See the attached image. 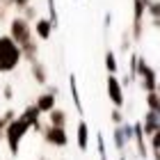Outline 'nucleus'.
<instances>
[{"instance_id":"nucleus-1","label":"nucleus","mask_w":160,"mask_h":160,"mask_svg":"<svg viewBox=\"0 0 160 160\" xmlns=\"http://www.w3.org/2000/svg\"><path fill=\"white\" fill-rule=\"evenodd\" d=\"M23 55L21 48L14 43L9 34H0V73H12L14 69L21 64Z\"/></svg>"},{"instance_id":"nucleus-2","label":"nucleus","mask_w":160,"mask_h":160,"mask_svg":"<svg viewBox=\"0 0 160 160\" xmlns=\"http://www.w3.org/2000/svg\"><path fill=\"white\" fill-rule=\"evenodd\" d=\"M30 130V126L16 117V119H12L9 123H7V128H5V140H7V147H9V153L12 156H18V151H21V140L25 137V133Z\"/></svg>"},{"instance_id":"nucleus-3","label":"nucleus","mask_w":160,"mask_h":160,"mask_svg":"<svg viewBox=\"0 0 160 160\" xmlns=\"http://www.w3.org/2000/svg\"><path fill=\"white\" fill-rule=\"evenodd\" d=\"M9 37L14 39L16 46H23V43H28L32 39V25L28 23L25 18H21V16L12 18L9 21Z\"/></svg>"},{"instance_id":"nucleus-4","label":"nucleus","mask_w":160,"mask_h":160,"mask_svg":"<svg viewBox=\"0 0 160 160\" xmlns=\"http://www.w3.org/2000/svg\"><path fill=\"white\" fill-rule=\"evenodd\" d=\"M41 135H43V142H46V144H50V147L62 149V147H67V144H69V135H67V130H64V128L43 126Z\"/></svg>"},{"instance_id":"nucleus-5","label":"nucleus","mask_w":160,"mask_h":160,"mask_svg":"<svg viewBox=\"0 0 160 160\" xmlns=\"http://www.w3.org/2000/svg\"><path fill=\"white\" fill-rule=\"evenodd\" d=\"M112 142H114V149L117 151H126L128 142H133V123L123 121L114 128V135H112Z\"/></svg>"},{"instance_id":"nucleus-6","label":"nucleus","mask_w":160,"mask_h":160,"mask_svg":"<svg viewBox=\"0 0 160 160\" xmlns=\"http://www.w3.org/2000/svg\"><path fill=\"white\" fill-rule=\"evenodd\" d=\"M108 98L112 101L114 108H123L126 98H123V85L119 82L117 76H108Z\"/></svg>"},{"instance_id":"nucleus-7","label":"nucleus","mask_w":160,"mask_h":160,"mask_svg":"<svg viewBox=\"0 0 160 160\" xmlns=\"http://www.w3.org/2000/svg\"><path fill=\"white\" fill-rule=\"evenodd\" d=\"M133 142L137 144V156L142 160H147L149 151H147V137H144V130H142V121L133 123Z\"/></svg>"},{"instance_id":"nucleus-8","label":"nucleus","mask_w":160,"mask_h":160,"mask_svg":"<svg viewBox=\"0 0 160 160\" xmlns=\"http://www.w3.org/2000/svg\"><path fill=\"white\" fill-rule=\"evenodd\" d=\"M39 117H41V112L37 110V105H34V103H32V105H28L25 110H23V114H21V119H23V121L28 123V126H30V128H34L37 133H41V130H43V126H41Z\"/></svg>"},{"instance_id":"nucleus-9","label":"nucleus","mask_w":160,"mask_h":160,"mask_svg":"<svg viewBox=\"0 0 160 160\" xmlns=\"http://www.w3.org/2000/svg\"><path fill=\"white\" fill-rule=\"evenodd\" d=\"M142 130H144V137H149V135L158 133V130H160V117H158V112L149 110L147 114H144V121H142Z\"/></svg>"},{"instance_id":"nucleus-10","label":"nucleus","mask_w":160,"mask_h":160,"mask_svg":"<svg viewBox=\"0 0 160 160\" xmlns=\"http://www.w3.org/2000/svg\"><path fill=\"white\" fill-rule=\"evenodd\" d=\"M135 73H137V78H142V80H158L156 69L151 67L142 55H137V69H135Z\"/></svg>"},{"instance_id":"nucleus-11","label":"nucleus","mask_w":160,"mask_h":160,"mask_svg":"<svg viewBox=\"0 0 160 160\" xmlns=\"http://www.w3.org/2000/svg\"><path fill=\"white\" fill-rule=\"evenodd\" d=\"M32 32L37 34L41 41H48V39H50V34H53V25H50V21H48V18H34V28H32Z\"/></svg>"},{"instance_id":"nucleus-12","label":"nucleus","mask_w":160,"mask_h":160,"mask_svg":"<svg viewBox=\"0 0 160 160\" xmlns=\"http://www.w3.org/2000/svg\"><path fill=\"white\" fill-rule=\"evenodd\" d=\"M55 96L53 94H48V92H43V94H39L37 98H34V105H37V110L41 112V114H48L50 110L55 108Z\"/></svg>"},{"instance_id":"nucleus-13","label":"nucleus","mask_w":160,"mask_h":160,"mask_svg":"<svg viewBox=\"0 0 160 160\" xmlns=\"http://www.w3.org/2000/svg\"><path fill=\"white\" fill-rule=\"evenodd\" d=\"M76 142H78V149H80V151H87V149H89V126H87V121H82V119L78 121Z\"/></svg>"},{"instance_id":"nucleus-14","label":"nucleus","mask_w":160,"mask_h":160,"mask_svg":"<svg viewBox=\"0 0 160 160\" xmlns=\"http://www.w3.org/2000/svg\"><path fill=\"white\" fill-rule=\"evenodd\" d=\"M32 76H34V82H39V85H46L48 82V69H46V64L39 62V60H32Z\"/></svg>"},{"instance_id":"nucleus-15","label":"nucleus","mask_w":160,"mask_h":160,"mask_svg":"<svg viewBox=\"0 0 160 160\" xmlns=\"http://www.w3.org/2000/svg\"><path fill=\"white\" fill-rule=\"evenodd\" d=\"M67 112L60 110V108H53V110L48 112V126H55V128H64L67 126Z\"/></svg>"},{"instance_id":"nucleus-16","label":"nucleus","mask_w":160,"mask_h":160,"mask_svg":"<svg viewBox=\"0 0 160 160\" xmlns=\"http://www.w3.org/2000/svg\"><path fill=\"white\" fill-rule=\"evenodd\" d=\"M69 87H71V98H73V105H76V112L78 114H85V108H82V101H80V92H78V80L76 76L71 73L69 76Z\"/></svg>"},{"instance_id":"nucleus-17","label":"nucleus","mask_w":160,"mask_h":160,"mask_svg":"<svg viewBox=\"0 0 160 160\" xmlns=\"http://www.w3.org/2000/svg\"><path fill=\"white\" fill-rule=\"evenodd\" d=\"M105 69H108V73H110V76H117V71H119L117 55H114L112 50H108V53H105Z\"/></svg>"},{"instance_id":"nucleus-18","label":"nucleus","mask_w":160,"mask_h":160,"mask_svg":"<svg viewBox=\"0 0 160 160\" xmlns=\"http://www.w3.org/2000/svg\"><path fill=\"white\" fill-rule=\"evenodd\" d=\"M48 2V21H50V25H53V30L57 25H60V18H57V5H55V0H46Z\"/></svg>"},{"instance_id":"nucleus-19","label":"nucleus","mask_w":160,"mask_h":160,"mask_svg":"<svg viewBox=\"0 0 160 160\" xmlns=\"http://www.w3.org/2000/svg\"><path fill=\"white\" fill-rule=\"evenodd\" d=\"M147 14H151V18H153V28H158V16H160L158 0H149V2H147Z\"/></svg>"},{"instance_id":"nucleus-20","label":"nucleus","mask_w":160,"mask_h":160,"mask_svg":"<svg viewBox=\"0 0 160 160\" xmlns=\"http://www.w3.org/2000/svg\"><path fill=\"white\" fill-rule=\"evenodd\" d=\"M144 101H147V108H149V110H153V112H158V110H160L158 92H149V94H147V98H144Z\"/></svg>"},{"instance_id":"nucleus-21","label":"nucleus","mask_w":160,"mask_h":160,"mask_svg":"<svg viewBox=\"0 0 160 160\" xmlns=\"http://www.w3.org/2000/svg\"><path fill=\"white\" fill-rule=\"evenodd\" d=\"M96 147H98V158H101V160H108V149H105L103 133H96Z\"/></svg>"},{"instance_id":"nucleus-22","label":"nucleus","mask_w":160,"mask_h":160,"mask_svg":"<svg viewBox=\"0 0 160 160\" xmlns=\"http://www.w3.org/2000/svg\"><path fill=\"white\" fill-rule=\"evenodd\" d=\"M21 12H23V16H21V18H25L28 23H30V21H34V18H37V9H34L32 5H28V7H23V9H21Z\"/></svg>"},{"instance_id":"nucleus-23","label":"nucleus","mask_w":160,"mask_h":160,"mask_svg":"<svg viewBox=\"0 0 160 160\" xmlns=\"http://www.w3.org/2000/svg\"><path fill=\"white\" fill-rule=\"evenodd\" d=\"M149 140H151V153H153V160H158V140H160V130L153 135H149Z\"/></svg>"},{"instance_id":"nucleus-24","label":"nucleus","mask_w":160,"mask_h":160,"mask_svg":"<svg viewBox=\"0 0 160 160\" xmlns=\"http://www.w3.org/2000/svg\"><path fill=\"white\" fill-rule=\"evenodd\" d=\"M110 119L114 121V126H119V123H123V121H126V117H123V112H121V108H114V110H112V114H110Z\"/></svg>"},{"instance_id":"nucleus-25","label":"nucleus","mask_w":160,"mask_h":160,"mask_svg":"<svg viewBox=\"0 0 160 160\" xmlns=\"http://www.w3.org/2000/svg\"><path fill=\"white\" fill-rule=\"evenodd\" d=\"M142 89L144 92H158V80H142Z\"/></svg>"},{"instance_id":"nucleus-26","label":"nucleus","mask_w":160,"mask_h":160,"mask_svg":"<svg viewBox=\"0 0 160 160\" xmlns=\"http://www.w3.org/2000/svg\"><path fill=\"white\" fill-rule=\"evenodd\" d=\"M0 96H2L5 101H12V98H14V87H12V85L0 87Z\"/></svg>"},{"instance_id":"nucleus-27","label":"nucleus","mask_w":160,"mask_h":160,"mask_svg":"<svg viewBox=\"0 0 160 160\" xmlns=\"http://www.w3.org/2000/svg\"><path fill=\"white\" fill-rule=\"evenodd\" d=\"M130 46H133V39H130V32H123V41H121L119 50H121V53H126V50H130Z\"/></svg>"},{"instance_id":"nucleus-28","label":"nucleus","mask_w":160,"mask_h":160,"mask_svg":"<svg viewBox=\"0 0 160 160\" xmlns=\"http://www.w3.org/2000/svg\"><path fill=\"white\" fill-rule=\"evenodd\" d=\"M9 2H12V7H16V9H23V7L30 5V0H9Z\"/></svg>"},{"instance_id":"nucleus-29","label":"nucleus","mask_w":160,"mask_h":160,"mask_svg":"<svg viewBox=\"0 0 160 160\" xmlns=\"http://www.w3.org/2000/svg\"><path fill=\"white\" fill-rule=\"evenodd\" d=\"M46 92H48V94H53L55 98H57V94H60V89H57L55 85H48V87H46Z\"/></svg>"},{"instance_id":"nucleus-30","label":"nucleus","mask_w":160,"mask_h":160,"mask_svg":"<svg viewBox=\"0 0 160 160\" xmlns=\"http://www.w3.org/2000/svg\"><path fill=\"white\" fill-rule=\"evenodd\" d=\"M103 23H105V28H110V23H112V14H105V21H103Z\"/></svg>"},{"instance_id":"nucleus-31","label":"nucleus","mask_w":160,"mask_h":160,"mask_svg":"<svg viewBox=\"0 0 160 160\" xmlns=\"http://www.w3.org/2000/svg\"><path fill=\"white\" fill-rule=\"evenodd\" d=\"M0 140H5V130L2 128H0Z\"/></svg>"},{"instance_id":"nucleus-32","label":"nucleus","mask_w":160,"mask_h":160,"mask_svg":"<svg viewBox=\"0 0 160 160\" xmlns=\"http://www.w3.org/2000/svg\"><path fill=\"white\" fill-rule=\"evenodd\" d=\"M39 160H50V158H48V156H41V158H39Z\"/></svg>"},{"instance_id":"nucleus-33","label":"nucleus","mask_w":160,"mask_h":160,"mask_svg":"<svg viewBox=\"0 0 160 160\" xmlns=\"http://www.w3.org/2000/svg\"><path fill=\"white\" fill-rule=\"evenodd\" d=\"M119 160H126V158H123V156H119Z\"/></svg>"},{"instance_id":"nucleus-34","label":"nucleus","mask_w":160,"mask_h":160,"mask_svg":"<svg viewBox=\"0 0 160 160\" xmlns=\"http://www.w3.org/2000/svg\"><path fill=\"white\" fill-rule=\"evenodd\" d=\"M142 2H149V0H142Z\"/></svg>"}]
</instances>
